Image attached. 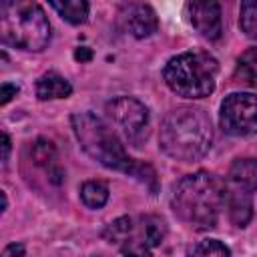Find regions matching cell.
Segmentation results:
<instances>
[{"label":"cell","instance_id":"cell-17","mask_svg":"<svg viewBox=\"0 0 257 257\" xmlns=\"http://www.w3.org/2000/svg\"><path fill=\"white\" fill-rule=\"evenodd\" d=\"M80 199L90 209H100L108 201V187L100 181H86L80 187Z\"/></svg>","mask_w":257,"mask_h":257},{"label":"cell","instance_id":"cell-15","mask_svg":"<svg viewBox=\"0 0 257 257\" xmlns=\"http://www.w3.org/2000/svg\"><path fill=\"white\" fill-rule=\"evenodd\" d=\"M235 78L243 84L257 86V46L245 50L235 66Z\"/></svg>","mask_w":257,"mask_h":257},{"label":"cell","instance_id":"cell-19","mask_svg":"<svg viewBox=\"0 0 257 257\" xmlns=\"http://www.w3.org/2000/svg\"><path fill=\"white\" fill-rule=\"evenodd\" d=\"M239 26L241 30L257 40V0H245L241 2V8H239Z\"/></svg>","mask_w":257,"mask_h":257},{"label":"cell","instance_id":"cell-23","mask_svg":"<svg viewBox=\"0 0 257 257\" xmlns=\"http://www.w3.org/2000/svg\"><path fill=\"white\" fill-rule=\"evenodd\" d=\"M74 58H76V60H80V62H86V60H90V58H92V52H90L86 46H80V48H76Z\"/></svg>","mask_w":257,"mask_h":257},{"label":"cell","instance_id":"cell-9","mask_svg":"<svg viewBox=\"0 0 257 257\" xmlns=\"http://www.w3.org/2000/svg\"><path fill=\"white\" fill-rule=\"evenodd\" d=\"M120 16L135 38H149L159 28L157 12L149 4H124L120 8Z\"/></svg>","mask_w":257,"mask_h":257},{"label":"cell","instance_id":"cell-5","mask_svg":"<svg viewBox=\"0 0 257 257\" xmlns=\"http://www.w3.org/2000/svg\"><path fill=\"white\" fill-rule=\"evenodd\" d=\"M219 62L205 50H191L173 56L165 68L163 78L167 86L185 98H205L215 90Z\"/></svg>","mask_w":257,"mask_h":257},{"label":"cell","instance_id":"cell-12","mask_svg":"<svg viewBox=\"0 0 257 257\" xmlns=\"http://www.w3.org/2000/svg\"><path fill=\"white\" fill-rule=\"evenodd\" d=\"M72 92V86L70 82L60 76L58 72L54 70H48L44 72L38 80H36V96L40 100H54V98H66L70 96Z\"/></svg>","mask_w":257,"mask_h":257},{"label":"cell","instance_id":"cell-7","mask_svg":"<svg viewBox=\"0 0 257 257\" xmlns=\"http://www.w3.org/2000/svg\"><path fill=\"white\" fill-rule=\"evenodd\" d=\"M219 124L227 135L247 137L257 133V94L233 92L221 102Z\"/></svg>","mask_w":257,"mask_h":257},{"label":"cell","instance_id":"cell-18","mask_svg":"<svg viewBox=\"0 0 257 257\" xmlns=\"http://www.w3.org/2000/svg\"><path fill=\"white\" fill-rule=\"evenodd\" d=\"M187 257H231V251L225 243L217 239H205V241L195 243L189 249Z\"/></svg>","mask_w":257,"mask_h":257},{"label":"cell","instance_id":"cell-25","mask_svg":"<svg viewBox=\"0 0 257 257\" xmlns=\"http://www.w3.org/2000/svg\"><path fill=\"white\" fill-rule=\"evenodd\" d=\"M0 195H2V211H6V207H8V197H6V193H4V191H2Z\"/></svg>","mask_w":257,"mask_h":257},{"label":"cell","instance_id":"cell-3","mask_svg":"<svg viewBox=\"0 0 257 257\" xmlns=\"http://www.w3.org/2000/svg\"><path fill=\"white\" fill-rule=\"evenodd\" d=\"M159 143L163 153L175 161L193 163L203 159L213 143L209 114L197 106L173 108L161 124Z\"/></svg>","mask_w":257,"mask_h":257},{"label":"cell","instance_id":"cell-26","mask_svg":"<svg viewBox=\"0 0 257 257\" xmlns=\"http://www.w3.org/2000/svg\"><path fill=\"white\" fill-rule=\"evenodd\" d=\"M98 257H102V255H98Z\"/></svg>","mask_w":257,"mask_h":257},{"label":"cell","instance_id":"cell-2","mask_svg":"<svg viewBox=\"0 0 257 257\" xmlns=\"http://www.w3.org/2000/svg\"><path fill=\"white\" fill-rule=\"evenodd\" d=\"M225 195L227 187L215 175L197 171L175 185L171 207L183 223L195 229H213L225 207Z\"/></svg>","mask_w":257,"mask_h":257},{"label":"cell","instance_id":"cell-4","mask_svg":"<svg viewBox=\"0 0 257 257\" xmlns=\"http://www.w3.org/2000/svg\"><path fill=\"white\" fill-rule=\"evenodd\" d=\"M0 36L20 50L40 52L50 42V24L38 4L8 0L0 4Z\"/></svg>","mask_w":257,"mask_h":257},{"label":"cell","instance_id":"cell-21","mask_svg":"<svg viewBox=\"0 0 257 257\" xmlns=\"http://www.w3.org/2000/svg\"><path fill=\"white\" fill-rule=\"evenodd\" d=\"M24 245L22 243H10L4 251H2V257H24Z\"/></svg>","mask_w":257,"mask_h":257},{"label":"cell","instance_id":"cell-11","mask_svg":"<svg viewBox=\"0 0 257 257\" xmlns=\"http://www.w3.org/2000/svg\"><path fill=\"white\" fill-rule=\"evenodd\" d=\"M229 185L253 193L257 189V161L251 157L235 159L229 169Z\"/></svg>","mask_w":257,"mask_h":257},{"label":"cell","instance_id":"cell-6","mask_svg":"<svg viewBox=\"0 0 257 257\" xmlns=\"http://www.w3.org/2000/svg\"><path fill=\"white\" fill-rule=\"evenodd\" d=\"M106 114L120 131L124 141L133 147H141L149 137V110L133 96H116L106 102Z\"/></svg>","mask_w":257,"mask_h":257},{"label":"cell","instance_id":"cell-8","mask_svg":"<svg viewBox=\"0 0 257 257\" xmlns=\"http://www.w3.org/2000/svg\"><path fill=\"white\" fill-rule=\"evenodd\" d=\"M187 16L193 28L207 40H219L223 32L221 22V6L217 2L205 0V2H189L187 4Z\"/></svg>","mask_w":257,"mask_h":257},{"label":"cell","instance_id":"cell-13","mask_svg":"<svg viewBox=\"0 0 257 257\" xmlns=\"http://www.w3.org/2000/svg\"><path fill=\"white\" fill-rule=\"evenodd\" d=\"M50 6L70 24H82L88 18V2L84 0H52Z\"/></svg>","mask_w":257,"mask_h":257},{"label":"cell","instance_id":"cell-16","mask_svg":"<svg viewBox=\"0 0 257 257\" xmlns=\"http://www.w3.org/2000/svg\"><path fill=\"white\" fill-rule=\"evenodd\" d=\"M133 229H135V219H131V217H118V219H114L112 223L106 225V229L102 231V237L108 243H114V245L122 247L131 239Z\"/></svg>","mask_w":257,"mask_h":257},{"label":"cell","instance_id":"cell-10","mask_svg":"<svg viewBox=\"0 0 257 257\" xmlns=\"http://www.w3.org/2000/svg\"><path fill=\"white\" fill-rule=\"evenodd\" d=\"M225 205H227L229 219H231V223L235 227H245L251 221V215H253L251 193L229 185L227 187V195H225Z\"/></svg>","mask_w":257,"mask_h":257},{"label":"cell","instance_id":"cell-14","mask_svg":"<svg viewBox=\"0 0 257 257\" xmlns=\"http://www.w3.org/2000/svg\"><path fill=\"white\" fill-rule=\"evenodd\" d=\"M30 155H32L34 165L42 167V169L46 171V175H48L52 169L58 167V163H56V149H54V145H52L48 139H42V137L36 139V141L30 145Z\"/></svg>","mask_w":257,"mask_h":257},{"label":"cell","instance_id":"cell-24","mask_svg":"<svg viewBox=\"0 0 257 257\" xmlns=\"http://www.w3.org/2000/svg\"><path fill=\"white\" fill-rule=\"evenodd\" d=\"M122 255H124V257H147V255L141 253V251H122Z\"/></svg>","mask_w":257,"mask_h":257},{"label":"cell","instance_id":"cell-22","mask_svg":"<svg viewBox=\"0 0 257 257\" xmlns=\"http://www.w3.org/2000/svg\"><path fill=\"white\" fill-rule=\"evenodd\" d=\"M0 143H2V167H6L8 165V159H10V137L6 135V133H2V137H0Z\"/></svg>","mask_w":257,"mask_h":257},{"label":"cell","instance_id":"cell-1","mask_svg":"<svg viewBox=\"0 0 257 257\" xmlns=\"http://www.w3.org/2000/svg\"><path fill=\"white\" fill-rule=\"evenodd\" d=\"M70 122H72L76 141L80 143L82 151L90 159H94L96 163H100L106 169L120 171V173L141 179L145 185L151 187V191L157 189L155 171L149 165H143V163H137L135 159H131L126 155L120 139L116 137V133L102 118H98L92 112H76V114H72Z\"/></svg>","mask_w":257,"mask_h":257},{"label":"cell","instance_id":"cell-20","mask_svg":"<svg viewBox=\"0 0 257 257\" xmlns=\"http://www.w3.org/2000/svg\"><path fill=\"white\" fill-rule=\"evenodd\" d=\"M16 92H18V84L4 82V84H2V88H0V102H2V104L10 102V98H12V96H16Z\"/></svg>","mask_w":257,"mask_h":257}]
</instances>
